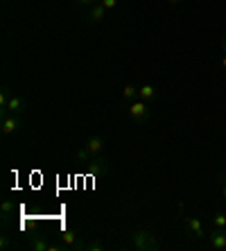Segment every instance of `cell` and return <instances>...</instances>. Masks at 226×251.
Segmentation results:
<instances>
[{"instance_id":"obj_10","label":"cell","mask_w":226,"mask_h":251,"mask_svg":"<svg viewBox=\"0 0 226 251\" xmlns=\"http://www.w3.org/2000/svg\"><path fill=\"white\" fill-rule=\"evenodd\" d=\"M61 242H64V247H70V249H77V233L75 231H64V235H61Z\"/></svg>"},{"instance_id":"obj_3","label":"cell","mask_w":226,"mask_h":251,"mask_svg":"<svg viewBox=\"0 0 226 251\" xmlns=\"http://www.w3.org/2000/svg\"><path fill=\"white\" fill-rule=\"evenodd\" d=\"M208 245L210 249L215 251H226V228H215L210 231V238H208Z\"/></svg>"},{"instance_id":"obj_25","label":"cell","mask_w":226,"mask_h":251,"mask_svg":"<svg viewBox=\"0 0 226 251\" xmlns=\"http://www.w3.org/2000/svg\"><path fill=\"white\" fill-rule=\"evenodd\" d=\"M222 66H224V68H226V57H224V59H222Z\"/></svg>"},{"instance_id":"obj_2","label":"cell","mask_w":226,"mask_h":251,"mask_svg":"<svg viewBox=\"0 0 226 251\" xmlns=\"http://www.w3.org/2000/svg\"><path fill=\"white\" fill-rule=\"evenodd\" d=\"M129 116L136 120V123H145L147 118H150V106H147L145 100H136V102H131V106H129Z\"/></svg>"},{"instance_id":"obj_4","label":"cell","mask_w":226,"mask_h":251,"mask_svg":"<svg viewBox=\"0 0 226 251\" xmlns=\"http://www.w3.org/2000/svg\"><path fill=\"white\" fill-rule=\"evenodd\" d=\"M23 109H25V102L18 95H12L9 98V102H7V106L2 109V118H7L9 113H14V116H21L23 113Z\"/></svg>"},{"instance_id":"obj_6","label":"cell","mask_w":226,"mask_h":251,"mask_svg":"<svg viewBox=\"0 0 226 251\" xmlns=\"http://www.w3.org/2000/svg\"><path fill=\"white\" fill-rule=\"evenodd\" d=\"M186 222H188V228H190V233L195 235L197 240H201L203 235H206V231H203V224H201V220H199V217H188Z\"/></svg>"},{"instance_id":"obj_24","label":"cell","mask_w":226,"mask_h":251,"mask_svg":"<svg viewBox=\"0 0 226 251\" xmlns=\"http://www.w3.org/2000/svg\"><path fill=\"white\" fill-rule=\"evenodd\" d=\"M222 48H224V52H226V36H224V41H222Z\"/></svg>"},{"instance_id":"obj_8","label":"cell","mask_w":226,"mask_h":251,"mask_svg":"<svg viewBox=\"0 0 226 251\" xmlns=\"http://www.w3.org/2000/svg\"><path fill=\"white\" fill-rule=\"evenodd\" d=\"M86 147L91 154H100L102 152V147H104V140L100 138V136H91V138L86 140Z\"/></svg>"},{"instance_id":"obj_1","label":"cell","mask_w":226,"mask_h":251,"mask_svg":"<svg viewBox=\"0 0 226 251\" xmlns=\"http://www.w3.org/2000/svg\"><path fill=\"white\" fill-rule=\"evenodd\" d=\"M131 247L140 251H154V249H161V240L154 233L145 231V228H140V231H136L131 235Z\"/></svg>"},{"instance_id":"obj_13","label":"cell","mask_w":226,"mask_h":251,"mask_svg":"<svg viewBox=\"0 0 226 251\" xmlns=\"http://www.w3.org/2000/svg\"><path fill=\"white\" fill-rule=\"evenodd\" d=\"M133 98H138V86L127 84V86L122 88V100H133Z\"/></svg>"},{"instance_id":"obj_5","label":"cell","mask_w":226,"mask_h":251,"mask_svg":"<svg viewBox=\"0 0 226 251\" xmlns=\"http://www.w3.org/2000/svg\"><path fill=\"white\" fill-rule=\"evenodd\" d=\"M18 127H21V120H18V116H14V113H9L7 118H2V136H12L18 131Z\"/></svg>"},{"instance_id":"obj_9","label":"cell","mask_w":226,"mask_h":251,"mask_svg":"<svg viewBox=\"0 0 226 251\" xmlns=\"http://www.w3.org/2000/svg\"><path fill=\"white\" fill-rule=\"evenodd\" d=\"M154 95H156V88L151 86V84H143V86L138 88V98L145 100V102H151V100H154Z\"/></svg>"},{"instance_id":"obj_11","label":"cell","mask_w":226,"mask_h":251,"mask_svg":"<svg viewBox=\"0 0 226 251\" xmlns=\"http://www.w3.org/2000/svg\"><path fill=\"white\" fill-rule=\"evenodd\" d=\"M104 7H102V2H100V5H93L91 7V14H88V18H91V21H93V23H100V21H102V18H104Z\"/></svg>"},{"instance_id":"obj_17","label":"cell","mask_w":226,"mask_h":251,"mask_svg":"<svg viewBox=\"0 0 226 251\" xmlns=\"http://www.w3.org/2000/svg\"><path fill=\"white\" fill-rule=\"evenodd\" d=\"M7 102H9V93H7V88H2L0 91V109H5Z\"/></svg>"},{"instance_id":"obj_18","label":"cell","mask_w":226,"mask_h":251,"mask_svg":"<svg viewBox=\"0 0 226 251\" xmlns=\"http://www.w3.org/2000/svg\"><path fill=\"white\" fill-rule=\"evenodd\" d=\"M0 210H2V215H9L14 210V204L12 201H2V206H0Z\"/></svg>"},{"instance_id":"obj_21","label":"cell","mask_w":226,"mask_h":251,"mask_svg":"<svg viewBox=\"0 0 226 251\" xmlns=\"http://www.w3.org/2000/svg\"><path fill=\"white\" fill-rule=\"evenodd\" d=\"M0 247H2V249H7V247H9V240H7L5 235H2V238H0Z\"/></svg>"},{"instance_id":"obj_20","label":"cell","mask_w":226,"mask_h":251,"mask_svg":"<svg viewBox=\"0 0 226 251\" xmlns=\"http://www.w3.org/2000/svg\"><path fill=\"white\" fill-rule=\"evenodd\" d=\"M220 179H222V195H224V199H226V175H222Z\"/></svg>"},{"instance_id":"obj_16","label":"cell","mask_w":226,"mask_h":251,"mask_svg":"<svg viewBox=\"0 0 226 251\" xmlns=\"http://www.w3.org/2000/svg\"><path fill=\"white\" fill-rule=\"evenodd\" d=\"M81 249H86V251H102V249H104V245H102V242H91V245H84Z\"/></svg>"},{"instance_id":"obj_22","label":"cell","mask_w":226,"mask_h":251,"mask_svg":"<svg viewBox=\"0 0 226 251\" xmlns=\"http://www.w3.org/2000/svg\"><path fill=\"white\" fill-rule=\"evenodd\" d=\"M77 2H79V5H93L95 0H77Z\"/></svg>"},{"instance_id":"obj_14","label":"cell","mask_w":226,"mask_h":251,"mask_svg":"<svg viewBox=\"0 0 226 251\" xmlns=\"http://www.w3.org/2000/svg\"><path fill=\"white\" fill-rule=\"evenodd\" d=\"M213 226L215 228H226V215L224 213H215L213 215Z\"/></svg>"},{"instance_id":"obj_12","label":"cell","mask_w":226,"mask_h":251,"mask_svg":"<svg viewBox=\"0 0 226 251\" xmlns=\"http://www.w3.org/2000/svg\"><path fill=\"white\" fill-rule=\"evenodd\" d=\"M29 247H32L34 251H48V249H50V245H48L43 238H32V240H29Z\"/></svg>"},{"instance_id":"obj_7","label":"cell","mask_w":226,"mask_h":251,"mask_svg":"<svg viewBox=\"0 0 226 251\" xmlns=\"http://www.w3.org/2000/svg\"><path fill=\"white\" fill-rule=\"evenodd\" d=\"M109 165H106L104 158H95V161H88V172L91 175H104Z\"/></svg>"},{"instance_id":"obj_19","label":"cell","mask_w":226,"mask_h":251,"mask_svg":"<svg viewBox=\"0 0 226 251\" xmlns=\"http://www.w3.org/2000/svg\"><path fill=\"white\" fill-rule=\"evenodd\" d=\"M116 5H118V0H102V7H104V9H116Z\"/></svg>"},{"instance_id":"obj_15","label":"cell","mask_w":226,"mask_h":251,"mask_svg":"<svg viewBox=\"0 0 226 251\" xmlns=\"http://www.w3.org/2000/svg\"><path fill=\"white\" fill-rule=\"evenodd\" d=\"M88 156H91V152H88V147H81V150H77V154H75V158L79 161V163H84V161L88 163Z\"/></svg>"},{"instance_id":"obj_23","label":"cell","mask_w":226,"mask_h":251,"mask_svg":"<svg viewBox=\"0 0 226 251\" xmlns=\"http://www.w3.org/2000/svg\"><path fill=\"white\" fill-rule=\"evenodd\" d=\"M168 2H172V5H179V2H183V0H168Z\"/></svg>"}]
</instances>
